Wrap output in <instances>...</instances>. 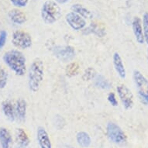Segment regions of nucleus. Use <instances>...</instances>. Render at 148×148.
Returning <instances> with one entry per match:
<instances>
[{"instance_id":"obj_28","label":"nucleus","mask_w":148,"mask_h":148,"mask_svg":"<svg viewBox=\"0 0 148 148\" xmlns=\"http://www.w3.org/2000/svg\"><path fill=\"white\" fill-rule=\"evenodd\" d=\"M6 40H7V33L5 30H1L0 31V49H2L5 46Z\"/></svg>"},{"instance_id":"obj_27","label":"nucleus","mask_w":148,"mask_h":148,"mask_svg":"<svg viewBox=\"0 0 148 148\" xmlns=\"http://www.w3.org/2000/svg\"><path fill=\"white\" fill-rule=\"evenodd\" d=\"M107 99L109 101V102L110 104L112 105V106H118V100H117L116 97V95L113 92H109L108 94V96H107Z\"/></svg>"},{"instance_id":"obj_5","label":"nucleus","mask_w":148,"mask_h":148,"mask_svg":"<svg viewBox=\"0 0 148 148\" xmlns=\"http://www.w3.org/2000/svg\"><path fill=\"white\" fill-rule=\"evenodd\" d=\"M106 134L110 141L117 145L124 144L127 140V136L121 127L113 122L107 124Z\"/></svg>"},{"instance_id":"obj_22","label":"nucleus","mask_w":148,"mask_h":148,"mask_svg":"<svg viewBox=\"0 0 148 148\" xmlns=\"http://www.w3.org/2000/svg\"><path fill=\"white\" fill-rule=\"evenodd\" d=\"M8 82V73L4 68L0 66V88H4Z\"/></svg>"},{"instance_id":"obj_16","label":"nucleus","mask_w":148,"mask_h":148,"mask_svg":"<svg viewBox=\"0 0 148 148\" xmlns=\"http://www.w3.org/2000/svg\"><path fill=\"white\" fill-rule=\"evenodd\" d=\"M2 110L4 116L7 118L10 121H14L16 119V113H15V106L12 105L10 100H4L2 103Z\"/></svg>"},{"instance_id":"obj_30","label":"nucleus","mask_w":148,"mask_h":148,"mask_svg":"<svg viewBox=\"0 0 148 148\" xmlns=\"http://www.w3.org/2000/svg\"><path fill=\"white\" fill-rule=\"evenodd\" d=\"M67 148H74V147H68Z\"/></svg>"},{"instance_id":"obj_20","label":"nucleus","mask_w":148,"mask_h":148,"mask_svg":"<svg viewBox=\"0 0 148 148\" xmlns=\"http://www.w3.org/2000/svg\"><path fill=\"white\" fill-rule=\"evenodd\" d=\"M87 34H94L97 35L99 37H103L106 35V30L104 27L96 23H92L86 29Z\"/></svg>"},{"instance_id":"obj_25","label":"nucleus","mask_w":148,"mask_h":148,"mask_svg":"<svg viewBox=\"0 0 148 148\" xmlns=\"http://www.w3.org/2000/svg\"><path fill=\"white\" fill-rule=\"evenodd\" d=\"M96 75L95 74V71L92 68H89L86 69L83 75V79L85 81H89L92 78H94Z\"/></svg>"},{"instance_id":"obj_14","label":"nucleus","mask_w":148,"mask_h":148,"mask_svg":"<svg viewBox=\"0 0 148 148\" xmlns=\"http://www.w3.org/2000/svg\"><path fill=\"white\" fill-rule=\"evenodd\" d=\"M10 20L13 23L17 25H22L27 22V16L24 12L18 9L10 10L8 13Z\"/></svg>"},{"instance_id":"obj_31","label":"nucleus","mask_w":148,"mask_h":148,"mask_svg":"<svg viewBox=\"0 0 148 148\" xmlns=\"http://www.w3.org/2000/svg\"><path fill=\"white\" fill-rule=\"evenodd\" d=\"M147 58H148V50H147Z\"/></svg>"},{"instance_id":"obj_23","label":"nucleus","mask_w":148,"mask_h":148,"mask_svg":"<svg viewBox=\"0 0 148 148\" xmlns=\"http://www.w3.org/2000/svg\"><path fill=\"white\" fill-rule=\"evenodd\" d=\"M143 32L145 43L148 44V12H145L143 16Z\"/></svg>"},{"instance_id":"obj_18","label":"nucleus","mask_w":148,"mask_h":148,"mask_svg":"<svg viewBox=\"0 0 148 148\" xmlns=\"http://www.w3.org/2000/svg\"><path fill=\"white\" fill-rule=\"evenodd\" d=\"M71 10L72 12H75L84 19H92L93 18V13H92L89 10L85 7L84 5L79 3H75L71 6Z\"/></svg>"},{"instance_id":"obj_26","label":"nucleus","mask_w":148,"mask_h":148,"mask_svg":"<svg viewBox=\"0 0 148 148\" xmlns=\"http://www.w3.org/2000/svg\"><path fill=\"white\" fill-rule=\"evenodd\" d=\"M14 6L17 8L25 7L29 3V0H10Z\"/></svg>"},{"instance_id":"obj_4","label":"nucleus","mask_w":148,"mask_h":148,"mask_svg":"<svg viewBox=\"0 0 148 148\" xmlns=\"http://www.w3.org/2000/svg\"><path fill=\"white\" fill-rule=\"evenodd\" d=\"M134 84L137 94L143 104L148 106V80L145 76L138 70H134L133 73Z\"/></svg>"},{"instance_id":"obj_13","label":"nucleus","mask_w":148,"mask_h":148,"mask_svg":"<svg viewBox=\"0 0 148 148\" xmlns=\"http://www.w3.org/2000/svg\"><path fill=\"white\" fill-rule=\"evenodd\" d=\"M27 105L26 100L20 98L16 100L15 105V113L16 118L19 119L20 121H23L27 116Z\"/></svg>"},{"instance_id":"obj_9","label":"nucleus","mask_w":148,"mask_h":148,"mask_svg":"<svg viewBox=\"0 0 148 148\" xmlns=\"http://www.w3.org/2000/svg\"><path fill=\"white\" fill-rule=\"evenodd\" d=\"M65 20L67 23L75 30H81L85 29L87 25L86 20L83 17L74 12H68L66 15Z\"/></svg>"},{"instance_id":"obj_1","label":"nucleus","mask_w":148,"mask_h":148,"mask_svg":"<svg viewBox=\"0 0 148 148\" xmlns=\"http://www.w3.org/2000/svg\"><path fill=\"white\" fill-rule=\"evenodd\" d=\"M3 61L16 75L23 76L27 72V59L19 50L6 51L3 55Z\"/></svg>"},{"instance_id":"obj_17","label":"nucleus","mask_w":148,"mask_h":148,"mask_svg":"<svg viewBox=\"0 0 148 148\" xmlns=\"http://www.w3.org/2000/svg\"><path fill=\"white\" fill-rule=\"evenodd\" d=\"M16 138L19 147L27 148L29 145L30 140L29 136L23 129H17L16 132Z\"/></svg>"},{"instance_id":"obj_8","label":"nucleus","mask_w":148,"mask_h":148,"mask_svg":"<svg viewBox=\"0 0 148 148\" xmlns=\"http://www.w3.org/2000/svg\"><path fill=\"white\" fill-rule=\"evenodd\" d=\"M54 56L63 62L72 61L75 57V50L71 46H56L53 49Z\"/></svg>"},{"instance_id":"obj_11","label":"nucleus","mask_w":148,"mask_h":148,"mask_svg":"<svg viewBox=\"0 0 148 148\" xmlns=\"http://www.w3.org/2000/svg\"><path fill=\"white\" fill-rule=\"evenodd\" d=\"M132 29L134 32V36L136 38V40L140 44H143L145 43L144 36H143V27H142V22L139 17H135L132 22Z\"/></svg>"},{"instance_id":"obj_19","label":"nucleus","mask_w":148,"mask_h":148,"mask_svg":"<svg viewBox=\"0 0 148 148\" xmlns=\"http://www.w3.org/2000/svg\"><path fill=\"white\" fill-rule=\"evenodd\" d=\"M76 140L78 145L83 148H88L92 143L91 136L85 131L78 132L76 135Z\"/></svg>"},{"instance_id":"obj_6","label":"nucleus","mask_w":148,"mask_h":148,"mask_svg":"<svg viewBox=\"0 0 148 148\" xmlns=\"http://www.w3.org/2000/svg\"><path fill=\"white\" fill-rule=\"evenodd\" d=\"M12 44L16 48L26 50L32 46V37L27 32L23 30H16L12 34Z\"/></svg>"},{"instance_id":"obj_29","label":"nucleus","mask_w":148,"mask_h":148,"mask_svg":"<svg viewBox=\"0 0 148 148\" xmlns=\"http://www.w3.org/2000/svg\"><path fill=\"white\" fill-rule=\"evenodd\" d=\"M69 0H55V2L58 4H64V3H68Z\"/></svg>"},{"instance_id":"obj_12","label":"nucleus","mask_w":148,"mask_h":148,"mask_svg":"<svg viewBox=\"0 0 148 148\" xmlns=\"http://www.w3.org/2000/svg\"><path fill=\"white\" fill-rule=\"evenodd\" d=\"M112 63L117 75L121 78H125L126 76V71L125 66L123 64V61L122 59L120 54L118 52H115L112 56Z\"/></svg>"},{"instance_id":"obj_24","label":"nucleus","mask_w":148,"mask_h":148,"mask_svg":"<svg viewBox=\"0 0 148 148\" xmlns=\"http://www.w3.org/2000/svg\"><path fill=\"white\" fill-rule=\"evenodd\" d=\"M95 85H97L98 87L103 88V89H106L109 88V82L102 75H97L95 78Z\"/></svg>"},{"instance_id":"obj_7","label":"nucleus","mask_w":148,"mask_h":148,"mask_svg":"<svg viewBox=\"0 0 148 148\" xmlns=\"http://www.w3.org/2000/svg\"><path fill=\"white\" fill-rule=\"evenodd\" d=\"M116 92L124 109L126 110L131 109L134 105V94L132 93L131 90L126 85L119 84L117 85Z\"/></svg>"},{"instance_id":"obj_21","label":"nucleus","mask_w":148,"mask_h":148,"mask_svg":"<svg viewBox=\"0 0 148 148\" xmlns=\"http://www.w3.org/2000/svg\"><path fill=\"white\" fill-rule=\"evenodd\" d=\"M79 71V65L76 62H71L66 67V75L68 77H73V76L78 75Z\"/></svg>"},{"instance_id":"obj_10","label":"nucleus","mask_w":148,"mask_h":148,"mask_svg":"<svg viewBox=\"0 0 148 148\" xmlns=\"http://www.w3.org/2000/svg\"><path fill=\"white\" fill-rule=\"evenodd\" d=\"M36 140L40 148H52L48 133L42 126H38L36 129Z\"/></svg>"},{"instance_id":"obj_3","label":"nucleus","mask_w":148,"mask_h":148,"mask_svg":"<svg viewBox=\"0 0 148 148\" xmlns=\"http://www.w3.org/2000/svg\"><path fill=\"white\" fill-rule=\"evenodd\" d=\"M40 15L45 23L53 24L61 16V7L55 1L47 0L42 5Z\"/></svg>"},{"instance_id":"obj_2","label":"nucleus","mask_w":148,"mask_h":148,"mask_svg":"<svg viewBox=\"0 0 148 148\" xmlns=\"http://www.w3.org/2000/svg\"><path fill=\"white\" fill-rule=\"evenodd\" d=\"M44 77V64L41 59L36 58L32 61L28 70V86L30 92H38Z\"/></svg>"},{"instance_id":"obj_15","label":"nucleus","mask_w":148,"mask_h":148,"mask_svg":"<svg viewBox=\"0 0 148 148\" xmlns=\"http://www.w3.org/2000/svg\"><path fill=\"white\" fill-rule=\"evenodd\" d=\"M0 144L2 148H11L12 147V135L5 127L0 128Z\"/></svg>"}]
</instances>
